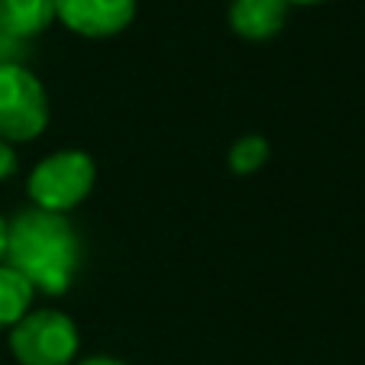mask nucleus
I'll use <instances>...</instances> for the list:
<instances>
[{"label": "nucleus", "mask_w": 365, "mask_h": 365, "mask_svg": "<svg viewBox=\"0 0 365 365\" xmlns=\"http://www.w3.org/2000/svg\"><path fill=\"white\" fill-rule=\"evenodd\" d=\"M4 262L20 272L33 291L58 297L71 288L81 269V240L68 214H52L42 207H26L7 220V252Z\"/></svg>", "instance_id": "1"}, {"label": "nucleus", "mask_w": 365, "mask_h": 365, "mask_svg": "<svg viewBox=\"0 0 365 365\" xmlns=\"http://www.w3.org/2000/svg\"><path fill=\"white\" fill-rule=\"evenodd\" d=\"M97 165L88 152L81 149H62L52 152L29 172L26 191L33 207L52 210V214H68L94 191Z\"/></svg>", "instance_id": "2"}, {"label": "nucleus", "mask_w": 365, "mask_h": 365, "mask_svg": "<svg viewBox=\"0 0 365 365\" xmlns=\"http://www.w3.org/2000/svg\"><path fill=\"white\" fill-rule=\"evenodd\" d=\"M48 126V94L20 62H0V139L29 143Z\"/></svg>", "instance_id": "3"}, {"label": "nucleus", "mask_w": 365, "mask_h": 365, "mask_svg": "<svg viewBox=\"0 0 365 365\" xmlns=\"http://www.w3.org/2000/svg\"><path fill=\"white\" fill-rule=\"evenodd\" d=\"M78 346L75 320L58 310H29L10 330V352L20 365H71Z\"/></svg>", "instance_id": "4"}, {"label": "nucleus", "mask_w": 365, "mask_h": 365, "mask_svg": "<svg viewBox=\"0 0 365 365\" xmlns=\"http://www.w3.org/2000/svg\"><path fill=\"white\" fill-rule=\"evenodd\" d=\"M56 20L88 39H107L123 33L136 16V0H52Z\"/></svg>", "instance_id": "5"}, {"label": "nucleus", "mask_w": 365, "mask_h": 365, "mask_svg": "<svg viewBox=\"0 0 365 365\" xmlns=\"http://www.w3.org/2000/svg\"><path fill=\"white\" fill-rule=\"evenodd\" d=\"M227 20L236 36L249 42H265L284 29L288 4L284 0H230Z\"/></svg>", "instance_id": "6"}, {"label": "nucleus", "mask_w": 365, "mask_h": 365, "mask_svg": "<svg viewBox=\"0 0 365 365\" xmlns=\"http://www.w3.org/2000/svg\"><path fill=\"white\" fill-rule=\"evenodd\" d=\"M56 20L52 0H0V33L23 42L46 33Z\"/></svg>", "instance_id": "7"}, {"label": "nucleus", "mask_w": 365, "mask_h": 365, "mask_svg": "<svg viewBox=\"0 0 365 365\" xmlns=\"http://www.w3.org/2000/svg\"><path fill=\"white\" fill-rule=\"evenodd\" d=\"M33 284L14 272L7 262H0V330H14L33 307Z\"/></svg>", "instance_id": "8"}, {"label": "nucleus", "mask_w": 365, "mask_h": 365, "mask_svg": "<svg viewBox=\"0 0 365 365\" xmlns=\"http://www.w3.org/2000/svg\"><path fill=\"white\" fill-rule=\"evenodd\" d=\"M269 152H272L269 139L249 133V136L236 139V143L230 145L227 165H230V172H236V175H252V172H259V168L269 162Z\"/></svg>", "instance_id": "9"}, {"label": "nucleus", "mask_w": 365, "mask_h": 365, "mask_svg": "<svg viewBox=\"0 0 365 365\" xmlns=\"http://www.w3.org/2000/svg\"><path fill=\"white\" fill-rule=\"evenodd\" d=\"M16 168H20V159H16V152H14V143L0 139V181L14 178Z\"/></svg>", "instance_id": "10"}, {"label": "nucleus", "mask_w": 365, "mask_h": 365, "mask_svg": "<svg viewBox=\"0 0 365 365\" xmlns=\"http://www.w3.org/2000/svg\"><path fill=\"white\" fill-rule=\"evenodd\" d=\"M78 365H126L120 359H110V356H91V359H81Z\"/></svg>", "instance_id": "11"}, {"label": "nucleus", "mask_w": 365, "mask_h": 365, "mask_svg": "<svg viewBox=\"0 0 365 365\" xmlns=\"http://www.w3.org/2000/svg\"><path fill=\"white\" fill-rule=\"evenodd\" d=\"M4 252H7V220L0 214V262H4Z\"/></svg>", "instance_id": "12"}, {"label": "nucleus", "mask_w": 365, "mask_h": 365, "mask_svg": "<svg viewBox=\"0 0 365 365\" xmlns=\"http://www.w3.org/2000/svg\"><path fill=\"white\" fill-rule=\"evenodd\" d=\"M284 4H288V7L291 4H297V7H310V4H324V0H284Z\"/></svg>", "instance_id": "13"}]
</instances>
